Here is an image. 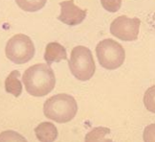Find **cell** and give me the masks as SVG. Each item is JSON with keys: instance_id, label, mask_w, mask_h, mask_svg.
<instances>
[{"instance_id": "obj_14", "label": "cell", "mask_w": 155, "mask_h": 142, "mask_svg": "<svg viewBox=\"0 0 155 142\" xmlns=\"http://www.w3.org/2000/svg\"><path fill=\"white\" fill-rule=\"evenodd\" d=\"M0 142H28L27 139L15 131H4L0 134Z\"/></svg>"}, {"instance_id": "obj_9", "label": "cell", "mask_w": 155, "mask_h": 142, "mask_svg": "<svg viewBox=\"0 0 155 142\" xmlns=\"http://www.w3.org/2000/svg\"><path fill=\"white\" fill-rule=\"evenodd\" d=\"M37 138L40 142H54L58 137V129L51 122H42L35 129Z\"/></svg>"}, {"instance_id": "obj_7", "label": "cell", "mask_w": 155, "mask_h": 142, "mask_svg": "<svg viewBox=\"0 0 155 142\" xmlns=\"http://www.w3.org/2000/svg\"><path fill=\"white\" fill-rule=\"evenodd\" d=\"M61 6V14L58 16V19L62 23L69 26L79 25L85 19L87 10L81 9L77 6L74 0H67L59 3Z\"/></svg>"}, {"instance_id": "obj_1", "label": "cell", "mask_w": 155, "mask_h": 142, "mask_svg": "<svg viewBox=\"0 0 155 142\" xmlns=\"http://www.w3.org/2000/svg\"><path fill=\"white\" fill-rule=\"evenodd\" d=\"M22 82L30 95L43 97L54 90L56 77L53 69L47 63H37L25 70Z\"/></svg>"}, {"instance_id": "obj_5", "label": "cell", "mask_w": 155, "mask_h": 142, "mask_svg": "<svg viewBox=\"0 0 155 142\" xmlns=\"http://www.w3.org/2000/svg\"><path fill=\"white\" fill-rule=\"evenodd\" d=\"M35 45L25 34H17L12 37L6 44L5 53L11 62L23 64L30 62L35 56Z\"/></svg>"}, {"instance_id": "obj_4", "label": "cell", "mask_w": 155, "mask_h": 142, "mask_svg": "<svg viewBox=\"0 0 155 142\" xmlns=\"http://www.w3.org/2000/svg\"><path fill=\"white\" fill-rule=\"evenodd\" d=\"M96 55L104 68L114 70L123 66L126 60L124 47L112 39H105L96 46Z\"/></svg>"}, {"instance_id": "obj_13", "label": "cell", "mask_w": 155, "mask_h": 142, "mask_svg": "<svg viewBox=\"0 0 155 142\" xmlns=\"http://www.w3.org/2000/svg\"><path fill=\"white\" fill-rule=\"evenodd\" d=\"M144 105L148 111L155 113V86L147 88V91L145 92Z\"/></svg>"}, {"instance_id": "obj_16", "label": "cell", "mask_w": 155, "mask_h": 142, "mask_svg": "<svg viewBox=\"0 0 155 142\" xmlns=\"http://www.w3.org/2000/svg\"><path fill=\"white\" fill-rule=\"evenodd\" d=\"M143 139H144V142H155V123L150 124L145 128Z\"/></svg>"}, {"instance_id": "obj_3", "label": "cell", "mask_w": 155, "mask_h": 142, "mask_svg": "<svg viewBox=\"0 0 155 142\" xmlns=\"http://www.w3.org/2000/svg\"><path fill=\"white\" fill-rule=\"evenodd\" d=\"M71 73L81 82L91 79L96 71V66L91 50L86 46L79 45L73 48L68 61Z\"/></svg>"}, {"instance_id": "obj_10", "label": "cell", "mask_w": 155, "mask_h": 142, "mask_svg": "<svg viewBox=\"0 0 155 142\" xmlns=\"http://www.w3.org/2000/svg\"><path fill=\"white\" fill-rule=\"evenodd\" d=\"M20 73L18 70H14L5 80V90L15 97H19L22 93V84L19 81Z\"/></svg>"}, {"instance_id": "obj_2", "label": "cell", "mask_w": 155, "mask_h": 142, "mask_svg": "<svg viewBox=\"0 0 155 142\" xmlns=\"http://www.w3.org/2000/svg\"><path fill=\"white\" fill-rule=\"evenodd\" d=\"M44 115L58 123H66L76 116L78 104L76 99L65 93H59L46 100L43 106Z\"/></svg>"}, {"instance_id": "obj_6", "label": "cell", "mask_w": 155, "mask_h": 142, "mask_svg": "<svg viewBox=\"0 0 155 142\" xmlns=\"http://www.w3.org/2000/svg\"><path fill=\"white\" fill-rule=\"evenodd\" d=\"M141 20L138 17L120 15L111 22L110 33L117 39L124 41H133L138 39Z\"/></svg>"}, {"instance_id": "obj_12", "label": "cell", "mask_w": 155, "mask_h": 142, "mask_svg": "<svg viewBox=\"0 0 155 142\" xmlns=\"http://www.w3.org/2000/svg\"><path fill=\"white\" fill-rule=\"evenodd\" d=\"M47 0H15L18 7L29 13H34L42 9L46 5Z\"/></svg>"}, {"instance_id": "obj_11", "label": "cell", "mask_w": 155, "mask_h": 142, "mask_svg": "<svg viewBox=\"0 0 155 142\" xmlns=\"http://www.w3.org/2000/svg\"><path fill=\"white\" fill-rule=\"evenodd\" d=\"M111 131L106 127H96L85 135L84 142H114L111 138Z\"/></svg>"}, {"instance_id": "obj_8", "label": "cell", "mask_w": 155, "mask_h": 142, "mask_svg": "<svg viewBox=\"0 0 155 142\" xmlns=\"http://www.w3.org/2000/svg\"><path fill=\"white\" fill-rule=\"evenodd\" d=\"M44 60L49 66L54 63L67 60L66 49L58 42H50L47 44L44 53Z\"/></svg>"}, {"instance_id": "obj_15", "label": "cell", "mask_w": 155, "mask_h": 142, "mask_svg": "<svg viewBox=\"0 0 155 142\" xmlns=\"http://www.w3.org/2000/svg\"><path fill=\"white\" fill-rule=\"evenodd\" d=\"M101 4L109 13H116L121 9L122 0H101Z\"/></svg>"}]
</instances>
